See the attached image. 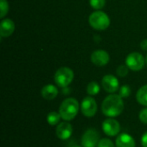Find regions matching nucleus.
Wrapping results in <instances>:
<instances>
[{"mask_svg": "<svg viewBox=\"0 0 147 147\" xmlns=\"http://www.w3.org/2000/svg\"><path fill=\"white\" fill-rule=\"evenodd\" d=\"M89 23L94 29L105 30L110 24V19L105 12L96 10L90 16Z\"/></svg>", "mask_w": 147, "mask_h": 147, "instance_id": "nucleus-3", "label": "nucleus"}, {"mask_svg": "<svg viewBox=\"0 0 147 147\" xmlns=\"http://www.w3.org/2000/svg\"><path fill=\"white\" fill-rule=\"evenodd\" d=\"M102 130L108 136H115L120 133V123L114 119H107L102 122Z\"/></svg>", "mask_w": 147, "mask_h": 147, "instance_id": "nucleus-8", "label": "nucleus"}, {"mask_svg": "<svg viewBox=\"0 0 147 147\" xmlns=\"http://www.w3.org/2000/svg\"><path fill=\"white\" fill-rule=\"evenodd\" d=\"M79 103L75 98H67L62 102L59 107V113L61 115V118L65 121L73 120L78 113Z\"/></svg>", "mask_w": 147, "mask_h": 147, "instance_id": "nucleus-2", "label": "nucleus"}, {"mask_svg": "<svg viewBox=\"0 0 147 147\" xmlns=\"http://www.w3.org/2000/svg\"><path fill=\"white\" fill-rule=\"evenodd\" d=\"M90 59L94 65L97 66H104L109 61V55L104 50H96L92 53Z\"/></svg>", "mask_w": 147, "mask_h": 147, "instance_id": "nucleus-10", "label": "nucleus"}, {"mask_svg": "<svg viewBox=\"0 0 147 147\" xmlns=\"http://www.w3.org/2000/svg\"><path fill=\"white\" fill-rule=\"evenodd\" d=\"M74 73L69 67H61L57 70L54 74V81L56 84L61 88L67 87L73 80Z\"/></svg>", "mask_w": 147, "mask_h": 147, "instance_id": "nucleus-4", "label": "nucleus"}, {"mask_svg": "<svg viewBox=\"0 0 147 147\" xmlns=\"http://www.w3.org/2000/svg\"><path fill=\"white\" fill-rule=\"evenodd\" d=\"M99 133L93 129H88L82 137V146L83 147H96L99 143Z\"/></svg>", "mask_w": 147, "mask_h": 147, "instance_id": "nucleus-6", "label": "nucleus"}, {"mask_svg": "<svg viewBox=\"0 0 147 147\" xmlns=\"http://www.w3.org/2000/svg\"><path fill=\"white\" fill-rule=\"evenodd\" d=\"M140 120L141 121L142 123L147 124V108L141 110L140 113Z\"/></svg>", "mask_w": 147, "mask_h": 147, "instance_id": "nucleus-23", "label": "nucleus"}, {"mask_svg": "<svg viewBox=\"0 0 147 147\" xmlns=\"http://www.w3.org/2000/svg\"><path fill=\"white\" fill-rule=\"evenodd\" d=\"M15 30V23L11 19L6 18L2 20L0 24V34L1 37H9Z\"/></svg>", "mask_w": 147, "mask_h": 147, "instance_id": "nucleus-12", "label": "nucleus"}, {"mask_svg": "<svg viewBox=\"0 0 147 147\" xmlns=\"http://www.w3.org/2000/svg\"><path fill=\"white\" fill-rule=\"evenodd\" d=\"M0 17L3 18L9 11V3L7 0H0Z\"/></svg>", "mask_w": 147, "mask_h": 147, "instance_id": "nucleus-18", "label": "nucleus"}, {"mask_svg": "<svg viewBox=\"0 0 147 147\" xmlns=\"http://www.w3.org/2000/svg\"><path fill=\"white\" fill-rule=\"evenodd\" d=\"M145 63H146V59L144 56L141 53L136 52L129 53L126 59L127 66L134 71L142 70L145 65Z\"/></svg>", "mask_w": 147, "mask_h": 147, "instance_id": "nucleus-5", "label": "nucleus"}, {"mask_svg": "<svg viewBox=\"0 0 147 147\" xmlns=\"http://www.w3.org/2000/svg\"><path fill=\"white\" fill-rule=\"evenodd\" d=\"M128 69H129V68H128L127 65H120V66L117 67V69H116V73H117L118 76H120V77H121V78L126 77V76L128 74Z\"/></svg>", "mask_w": 147, "mask_h": 147, "instance_id": "nucleus-21", "label": "nucleus"}, {"mask_svg": "<svg viewBox=\"0 0 147 147\" xmlns=\"http://www.w3.org/2000/svg\"><path fill=\"white\" fill-rule=\"evenodd\" d=\"M69 147H82V146H80L79 145H78V144H71V146Z\"/></svg>", "mask_w": 147, "mask_h": 147, "instance_id": "nucleus-26", "label": "nucleus"}, {"mask_svg": "<svg viewBox=\"0 0 147 147\" xmlns=\"http://www.w3.org/2000/svg\"><path fill=\"white\" fill-rule=\"evenodd\" d=\"M106 0H90V4L95 9H101L104 7Z\"/></svg>", "mask_w": 147, "mask_h": 147, "instance_id": "nucleus-19", "label": "nucleus"}, {"mask_svg": "<svg viewBox=\"0 0 147 147\" xmlns=\"http://www.w3.org/2000/svg\"><path fill=\"white\" fill-rule=\"evenodd\" d=\"M97 147H115L113 142L109 139H102L99 141Z\"/></svg>", "mask_w": 147, "mask_h": 147, "instance_id": "nucleus-22", "label": "nucleus"}, {"mask_svg": "<svg viewBox=\"0 0 147 147\" xmlns=\"http://www.w3.org/2000/svg\"><path fill=\"white\" fill-rule=\"evenodd\" d=\"M115 145L117 147H135V141L129 134H121L117 137Z\"/></svg>", "mask_w": 147, "mask_h": 147, "instance_id": "nucleus-13", "label": "nucleus"}, {"mask_svg": "<svg viewBox=\"0 0 147 147\" xmlns=\"http://www.w3.org/2000/svg\"><path fill=\"white\" fill-rule=\"evenodd\" d=\"M131 94V89L128 85H123L121 87L120 89V92H119V95L122 98H126V97H128Z\"/></svg>", "mask_w": 147, "mask_h": 147, "instance_id": "nucleus-20", "label": "nucleus"}, {"mask_svg": "<svg viewBox=\"0 0 147 147\" xmlns=\"http://www.w3.org/2000/svg\"><path fill=\"white\" fill-rule=\"evenodd\" d=\"M100 91V86L96 82H90L87 86V93L90 96H96Z\"/></svg>", "mask_w": 147, "mask_h": 147, "instance_id": "nucleus-17", "label": "nucleus"}, {"mask_svg": "<svg viewBox=\"0 0 147 147\" xmlns=\"http://www.w3.org/2000/svg\"><path fill=\"white\" fill-rule=\"evenodd\" d=\"M146 65H147V55H146Z\"/></svg>", "mask_w": 147, "mask_h": 147, "instance_id": "nucleus-27", "label": "nucleus"}, {"mask_svg": "<svg viewBox=\"0 0 147 147\" xmlns=\"http://www.w3.org/2000/svg\"><path fill=\"white\" fill-rule=\"evenodd\" d=\"M136 99L139 103L147 107V84L142 86L136 94Z\"/></svg>", "mask_w": 147, "mask_h": 147, "instance_id": "nucleus-15", "label": "nucleus"}, {"mask_svg": "<svg viewBox=\"0 0 147 147\" xmlns=\"http://www.w3.org/2000/svg\"><path fill=\"white\" fill-rule=\"evenodd\" d=\"M81 111L86 117H93L97 111V104L93 97H85L81 103Z\"/></svg>", "mask_w": 147, "mask_h": 147, "instance_id": "nucleus-7", "label": "nucleus"}, {"mask_svg": "<svg viewBox=\"0 0 147 147\" xmlns=\"http://www.w3.org/2000/svg\"><path fill=\"white\" fill-rule=\"evenodd\" d=\"M60 118H61V115L59 113H57L55 111H52L50 112L47 116V122L52 125V126H54V125H57L59 121H60Z\"/></svg>", "mask_w": 147, "mask_h": 147, "instance_id": "nucleus-16", "label": "nucleus"}, {"mask_svg": "<svg viewBox=\"0 0 147 147\" xmlns=\"http://www.w3.org/2000/svg\"><path fill=\"white\" fill-rule=\"evenodd\" d=\"M103 89L109 93H115L119 89V81L114 75H106L102 79Z\"/></svg>", "mask_w": 147, "mask_h": 147, "instance_id": "nucleus-9", "label": "nucleus"}, {"mask_svg": "<svg viewBox=\"0 0 147 147\" xmlns=\"http://www.w3.org/2000/svg\"><path fill=\"white\" fill-rule=\"evenodd\" d=\"M141 143H142V146L143 147H147V132L144 134V135L142 136V139H141Z\"/></svg>", "mask_w": 147, "mask_h": 147, "instance_id": "nucleus-24", "label": "nucleus"}, {"mask_svg": "<svg viewBox=\"0 0 147 147\" xmlns=\"http://www.w3.org/2000/svg\"><path fill=\"white\" fill-rule=\"evenodd\" d=\"M124 110V103L120 95L112 94L108 96L102 103V111L104 115L116 117Z\"/></svg>", "mask_w": 147, "mask_h": 147, "instance_id": "nucleus-1", "label": "nucleus"}, {"mask_svg": "<svg viewBox=\"0 0 147 147\" xmlns=\"http://www.w3.org/2000/svg\"><path fill=\"white\" fill-rule=\"evenodd\" d=\"M41 96L46 100H53L54 99L59 93V90L57 87H55L53 84H47L41 89Z\"/></svg>", "mask_w": 147, "mask_h": 147, "instance_id": "nucleus-14", "label": "nucleus"}, {"mask_svg": "<svg viewBox=\"0 0 147 147\" xmlns=\"http://www.w3.org/2000/svg\"><path fill=\"white\" fill-rule=\"evenodd\" d=\"M72 131V126L69 122L64 121L59 123V126L56 127V135L59 139L62 140H66L71 136Z\"/></svg>", "mask_w": 147, "mask_h": 147, "instance_id": "nucleus-11", "label": "nucleus"}, {"mask_svg": "<svg viewBox=\"0 0 147 147\" xmlns=\"http://www.w3.org/2000/svg\"><path fill=\"white\" fill-rule=\"evenodd\" d=\"M140 47L143 51H147V39L143 40L140 43Z\"/></svg>", "mask_w": 147, "mask_h": 147, "instance_id": "nucleus-25", "label": "nucleus"}]
</instances>
